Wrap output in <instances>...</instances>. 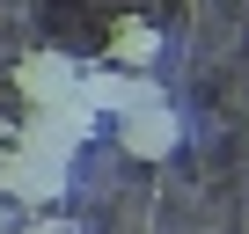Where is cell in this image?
Segmentation results:
<instances>
[{"label": "cell", "instance_id": "cell-6", "mask_svg": "<svg viewBox=\"0 0 249 234\" xmlns=\"http://www.w3.org/2000/svg\"><path fill=\"white\" fill-rule=\"evenodd\" d=\"M8 234H81V227L59 219V212H44V219H22V227H8Z\"/></svg>", "mask_w": 249, "mask_h": 234}, {"label": "cell", "instance_id": "cell-3", "mask_svg": "<svg viewBox=\"0 0 249 234\" xmlns=\"http://www.w3.org/2000/svg\"><path fill=\"white\" fill-rule=\"evenodd\" d=\"M81 102L110 125V117L140 110V102H161V81H154V73H124V66L95 59V66H81Z\"/></svg>", "mask_w": 249, "mask_h": 234}, {"label": "cell", "instance_id": "cell-1", "mask_svg": "<svg viewBox=\"0 0 249 234\" xmlns=\"http://www.w3.org/2000/svg\"><path fill=\"white\" fill-rule=\"evenodd\" d=\"M0 190L22 198V205H59V198L73 190V161H59V154H37V147H15V139H8V154H0Z\"/></svg>", "mask_w": 249, "mask_h": 234}, {"label": "cell", "instance_id": "cell-2", "mask_svg": "<svg viewBox=\"0 0 249 234\" xmlns=\"http://www.w3.org/2000/svg\"><path fill=\"white\" fill-rule=\"evenodd\" d=\"M110 132H117V147L132 154V161H176V154H183V110L140 102V110L110 117Z\"/></svg>", "mask_w": 249, "mask_h": 234}, {"label": "cell", "instance_id": "cell-4", "mask_svg": "<svg viewBox=\"0 0 249 234\" xmlns=\"http://www.w3.org/2000/svg\"><path fill=\"white\" fill-rule=\"evenodd\" d=\"M15 95L30 102V110H44V102H66V95H81V59H66V51H30V59H15Z\"/></svg>", "mask_w": 249, "mask_h": 234}, {"label": "cell", "instance_id": "cell-5", "mask_svg": "<svg viewBox=\"0 0 249 234\" xmlns=\"http://www.w3.org/2000/svg\"><path fill=\"white\" fill-rule=\"evenodd\" d=\"M161 51H169L161 22H147V15H110V30H103V59H110V66H124V73H154Z\"/></svg>", "mask_w": 249, "mask_h": 234}, {"label": "cell", "instance_id": "cell-7", "mask_svg": "<svg viewBox=\"0 0 249 234\" xmlns=\"http://www.w3.org/2000/svg\"><path fill=\"white\" fill-rule=\"evenodd\" d=\"M8 227H15V219H8V190H0V234H8Z\"/></svg>", "mask_w": 249, "mask_h": 234}]
</instances>
